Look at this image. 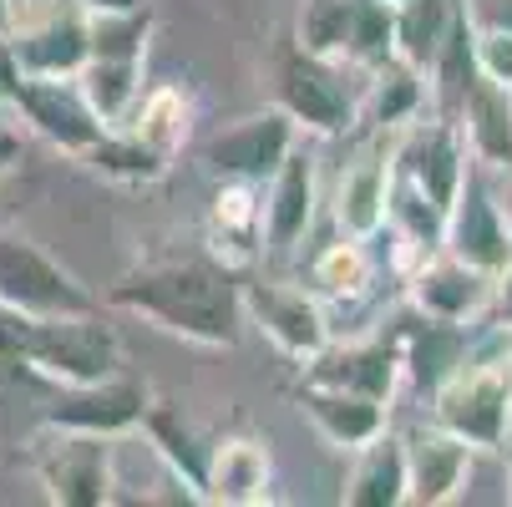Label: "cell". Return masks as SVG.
Wrapping results in <instances>:
<instances>
[{
    "label": "cell",
    "instance_id": "1",
    "mask_svg": "<svg viewBox=\"0 0 512 507\" xmlns=\"http://www.w3.org/2000/svg\"><path fill=\"white\" fill-rule=\"evenodd\" d=\"M107 310H127L153 320L168 335H183L193 345H213L229 350L239 345V325H244V305H239V279L234 269L208 254V249H188V254H153L132 264L127 274H117L102 295Z\"/></svg>",
    "mask_w": 512,
    "mask_h": 507
},
{
    "label": "cell",
    "instance_id": "2",
    "mask_svg": "<svg viewBox=\"0 0 512 507\" xmlns=\"http://www.w3.org/2000/svg\"><path fill=\"white\" fill-rule=\"evenodd\" d=\"M436 426H447L472 452H507L512 437V360H462L431 391Z\"/></svg>",
    "mask_w": 512,
    "mask_h": 507
},
{
    "label": "cell",
    "instance_id": "3",
    "mask_svg": "<svg viewBox=\"0 0 512 507\" xmlns=\"http://www.w3.org/2000/svg\"><path fill=\"white\" fill-rule=\"evenodd\" d=\"M274 107L315 137H345L360 122V97L345 87V61L315 56L300 41L274 46Z\"/></svg>",
    "mask_w": 512,
    "mask_h": 507
},
{
    "label": "cell",
    "instance_id": "4",
    "mask_svg": "<svg viewBox=\"0 0 512 507\" xmlns=\"http://www.w3.org/2000/svg\"><path fill=\"white\" fill-rule=\"evenodd\" d=\"M21 366L36 371L51 386L107 381V376L122 371V335L102 320V310H92V315H46V320L31 325Z\"/></svg>",
    "mask_w": 512,
    "mask_h": 507
},
{
    "label": "cell",
    "instance_id": "5",
    "mask_svg": "<svg viewBox=\"0 0 512 507\" xmlns=\"http://www.w3.org/2000/svg\"><path fill=\"white\" fill-rule=\"evenodd\" d=\"M36 477L56 507H107L117 487V447L92 431H51L36 437Z\"/></svg>",
    "mask_w": 512,
    "mask_h": 507
},
{
    "label": "cell",
    "instance_id": "6",
    "mask_svg": "<svg viewBox=\"0 0 512 507\" xmlns=\"http://www.w3.org/2000/svg\"><path fill=\"white\" fill-rule=\"evenodd\" d=\"M0 300L26 310V315H36V320L102 310V300L77 274H66L46 249H36L31 239L6 234V229H0Z\"/></svg>",
    "mask_w": 512,
    "mask_h": 507
},
{
    "label": "cell",
    "instance_id": "7",
    "mask_svg": "<svg viewBox=\"0 0 512 507\" xmlns=\"http://www.w3.org/2000/svg\"><path fill=\"white\" fill-rule=\"evenodd\" d=\"M21 77H77L92 61V16L77 0H41L11 26Z\"/></svg>",
    "mask_w": 512,
    "mask_h": 507
},
{
    "label": "cell",
    "instance_id": "8",
    "mask_svg": "<svg viewBox=\"0 0 512 507\" xmlns=\"http://www.w3.org/2000/svg\"><path fill=\"white\" fill-rule=\"evenodd\" d=\"M300 142V127L284 107H259L239 122H229L224 132H213L203 142V168L213 178H244V183H264Z\"/></svg>",
    "mask_w": 512,
    "mask_h": 507
},
{
    "label": "cell",
    "instance_id": "9",
    "mask_svg": "<svg viewBox=\"0 0 512 507\" xmlns=\"http://www.w3.org/2000/svg\"><path fill=\"white\" fill-rule=\"evenodd\" d=\"M153 406V391L132 381V376H107V381H87V386H61L46 411H41V426L51 431H92V437H127V431L142 426Z\"/></svg>",
    "mask_w": 512,
    "mask_h": 507
},
{
    "label": "cell",
    "instance_id": "10",
    "mask_svg": "<svg viewBox=\"0 0 512 507\" xmlns=\"http://www.w3.org/2000/svg\"><path fill=\"white\" fill-rule=\"evenodd\" d=\"M239 305L244 320H254L259 335L289 360H310L330 340V315L310 289H289L274 279H239Z\"/></svg>",
    "mask_w": 512,
    "mask_h": 507
},
{
    "label": "cell",
    "instance_id": "11",
    "mask_svg": "<svg viewBox=\"0 0 512 507\" xmlns=\"http://www.w3.org/2000/svg\"><path fill=\"white\" fill-rule=\"evenodd\" d=\"M11 117H21L36 137H46L51 148L82 158L92 142L107 132L92 102L82 97L77 77H21L11 97Z\"/></svg>",
    "mask_w": 512,
    "mask_h": 507
},
{
    "label": "cell",
    "instance_id": "12",
    "mask_svg": "<svg viewBox=\"0 0 512 507\" xmlns=\"http://www.w3.org/2000/svg\"><path fill=\"white\" fill-rule=\"evenodd\" d=\"M442 249L482 274H502L512 264V229L497 208V193L487 188L482 178V163H467L462 173V188L447 208V239Z\"/></svg>",
    "mask_w": 512,
    "mask_h": 507
},
{
    "label": "cell",
    "instance_id": "13",
    "mask_svg": "<svg viewBox=\"0 0 512 507\" xmlns=\"http://www.w3.org/2000/svg\"><path fill=\"white\" fill-rule=\"evenodd\" d=\"M462 173H467V142H462L457 117H442V112H436L431 122L416 117L406 127V137L396 142V178H406L442 213L452 208V198L462 188Z\"/></svg>",
    "mask_w": 512,
    "mask_h": 507
},
{
    "label": "cell",
    "instance_id": "14",
    "mask_svg": "<svg viewBox=\"0 0 512 507\" xmlns=\"http://www.w3.org/2000/svg\"><path fill=\"white\" fill-rule=\"evenodd\" d=\"M305 381L315 386H340V391H360L371 401H391L401 371V345L396 340H355V345H335L325 340L310 360H300Z\"/></svg>",
    "mask_w": 512,
    "mask_h": 507
},
{
    "label": "cell",
    "instance_id": "15",
    "mask_svg": "<svg viewBox=\"0 0 512 507\" xmlns=\"http://www.w3.org/2000/svg\"><path fill=\"white\" fill-rule=\"evenodd\" d=\"M315 203H320L315 158L289 153L264 178V254H289L295 244H305L315 224Z\"/></svg>",
    "mask_w": 512,
    "mask_h": 507
},
{
    "label": "cell",
    "instance_id": "16",
    "mask_svg": "<svg viewBox=\"0 0 512 507\" xmlns=\"http://www.w3.org/2000/svg\"><path fill=\"white\" fill-rule=\"evenodd\" d=\"M472 447L452 437L447 426H421L406 437V502L416 507H442L467 487Z\"/></svg>",
    "mask_w": 512,
    "mask_h": 507
},
{
    "label": "cell",
    "instance_id": "17",
    "mask_svg": "<svg viewBox=\"0 0 512 507\" xmlns=\"http://www.w3.org/2000/svg\"><path fill=\"white\" fill-rule=\"evenodd\" d=\"M391 188H396V148H371L360 153L340 188H335V224L345 239L371 244L386 229V213H391Z\"/></svg>",
    "mask_w": 512,
    "mask_h": 507
},
{
    "label": "cell",
    "instance_id": "18",
    "mask_svg": "<svg viewBox=\"0 0 512 507\" xmlns=\"http://www.w3.org/2000/svg\"><path fill=\"white\" fill-rule=\"evenodd\" d=\"M487 300H492V274L452 259L447 249H442V259H421V269L411 274V310L416 315L467 325V320L487 315Z\"/></svg>",
    "mask_w": 512,
    "mask_h": 507
},
{
    "label": "cell",
    "instance_id": "19",
    "mask_svg": "<svg viewBox=\"0 0 512 507\" xmlns=\"http://www.w3.org/2000/svg\"><path fill=\"white\" fill-rule=\"evenodd\" d=\"M289 396H295L300 416H310L315 431H320L330 447H340V452H360L371 437H381V431H386V401H371V396H360V391L300 381Z\"/></svg>",
    "mask_w": 512,
    "mask_h": 507
},
{
    "label": "cell",
    "instance_id": "20",
    "mask_svg": "<svg viewBox=\"0 0 512 507\" xmlns=\"http://www.w3.org/2000/svg\"><path fill=\"white\" fill-rule=\"evenodd\" d=\"M269 482H274V467H269V447L259 437H213L203 502L254 507V502H269Z\"/></svg>",
    "mask_w": 512,
    "mask_h": 507
},
{
    "label": "cell",
    "instance_id": "21",
    "mask_svg": "<svg viewBox=\"0 0 512 507\" xmlns=\"http://www.w3.org/2000/svg\"><path fill=\"white\" fill-rule=\"evenodd\" d=\"M457 127L472 163L507 173L512 168V87H497L487 77L472 82V92L457 107Z\"/></svg>",
    "mask_w": 512,
    "mask_h": 507
},
{
    "label": "cell",
    "instance_id": "22",
    "mask_svg": "<svg viewBox=\"0 0 512 507\" xmlns=\"http://www.w3.org/2000/svg\"><path fill=\"white\" fill-rule=\"evenodd\" d=\"M137 431H148V442L158 447V457L168 462V472L188 487V497L203 502L208 457H213V437H208V431H198V426L183 416V406H173V401H153Z\"/></svg>",
    "mask_w": 512,
    "mask_h": 507
},
{
    "label": "cell",
    "instance_id": "23",
    "mask_svg": "<svg viewBox=\"0 0 512 507\" xmlns=\"http://www.w3.org/2000/svg\"><path fill=\"white\" fill-rule=\"evenodd\" d=\"M208 234L218 259H249L264 249V183L244 178H218L213 208H208Z\"/></svg>",
    "mask_w": 512,
    "mask_h": 507
},
{
    "label": "cell",
    "instance_id": "24",
    "mask_svg": "<svg viewBox=\"0 0 512 507\" xmlns=\"http://www.w3.org/2000/svg\"><path fill=\"white\" fill-rule=\"evenodd\" d=\"M401 345V371L421 386V391H436L462 360L472 355L467 350V325H452V320H431V315H416L411 330L396 335Z\"/></svg>",
    "mask_w": 512,
    "mask_h": 507
},
{
    "label": "cell",
    "instance_id": "25",
    "mask_svg": "<svg viewBox=\"0 0 512 507\" xmlns=\"http://www.w3.org/2000/svg\"><path fill=\"white\" fill-rule=\"evenodd\" d=\"M350 507H401L406 502V437H371L355 452V472L340 492Z\"/></svg>",
    "mask_w": 512,
    "mask_h": 507
},
{
    "label": "cell",
    "instance_id": "26",
    "mask_svg": "<svg viewBox=\"0 0 512 507\" xmlns=\"http://www.w3.org/2000/svg\"><path fill=\"white\" fill-rule=\"evenodd\" d=\"M82 163H87L97 178L127 183V188H148V183H158V178L173 168L168 153H158L153 142H142V137L127 132V127H107L92 148L82 153Z\"/></svg>",
    "mask_w": 512,
    "mask_h": 507
},
{
    "label": "cell",
    "instance_id": "27",
    "mask_svg": "<svg viewBox=\"0 0 512 507\" xmlns=\"http://www.w3.org/2000/svg\"><path fill=\"white\" fill-rule=\"evenodd\" d=\"M452 21H457V0H396V61L426 77Z\"/></svg>",
    "mask_w": 512,
    "mask_h": 507
},
{
    "label": "cell",
    "instance_id": "28",
    "mask_svg": "<svg viewBox=\"0 0 512 507\" xmlns=\"http://www.w3.org/2000/svg\"><path fill=\"white\" fill-rule=\"evenodd\" d=\"M77 87L82 97L92 102V112L102 117V127H122L142 97V61H107V56H92L82 71H77Z\"/></svg>",
    "mask_w": 512,
    "mask_h": 507
},
{
    "label": "cell",
    "instance_id": "29",
    "mask_svg": "<svg viewBox=\"0 0 512 507\" xmlns=\"http://www.w3.org/2000/svg\"><path fill=\"white\" fill-rule=\"evenodd\" d=\"M371 87H365L360 97V122H371V127H411L426 107V82H421V71L391 61L381 71H371Z\"/></svg>",
    "mask_w": 512,
    "mask_h": 507
},
{
    "label": "cell",
    "instance_id": "30",
    "mask_svg": "<svg viewBox=\"0 0 512 507\" xmlns=\"http://www.w3.org/2000/svg\"><path fill=\"white\" fill-rule=\"evenodd\" d=\"M431 71V92H436V112L442 117H457L462 97L472 92L477 82V56H472V16L457 6V21L442 41V51H436V61L426 66Z\"/></svg>",
    "mask_w": 512,
    "mask_h": 507
},
{
    "label": "cell",
    "instance_id": "31",
    "mask_svg": "<svg viewBox=\"0 0 512 507\" xmlns=\"http://www.w3.org/2000/svg\"><path fill=\"white\" fill-rule=\"evenodd\" d=\"M188 122H193V107L178 87H153V92H142L132 117L122 122L127 132H137L142 142H153L158 153L178 158L183 153V142H188Z\"/></svg>",
    "mask_w": 512,
    "mask_h": 507
},
{
    "label": "cell",
    "instance_id": "32",
    "mask_svg": "<svg viewBox=\"0 0 512 507\" xmlns=\"http://www.w3.org/2000/svg\"><path fill=\"white\" fill-rule=\"evenodd\" d=\"M396 61V0H355L345 66L355 71H381Z\"/></svg>",
    "mask_w": 512,
    "mask_h": 507
},
{
    "label": "cell",
    "instance_id": "33",
    "mask_svg": "<svg viewBox=\"0 0 512 507\" xmlns=\"http://www.w3.org/2000/svg\"><path fill=\"white\" fill-rule=\"evenodd\" d=\"M148 41H153V6L92 16V56H107V61H142V56H148Z\"/></svg>",
    "mask_w": 512,
    "mask_h": 507
},
{
    "label": "cell",
    "instance_id": "34",
    "mask_svg": "<svg viewBox=\"0 0 512 507\" xmlns=\"http://www.w3.org/2000/svg\"><path fill=\"white\" fill-rule=\"evenodd\" d=\"M350 16L355 0H305L300 6V46L330 61H345V41H350Z\"/></svg>",
    "mask_w": 512,
    "mask_h": 507
},
{
    "label": "cell",
    "instance_id": "35",
    "mask_svg": "<svg viewBox=\"0 0 512 507\" xmlns=\"http://www.w3.org/2000/svg\"><path fill=\"white\" fill-rule=\"evenodd\" d=\"M310 279H315L320 295L345 300V295H360V289H365V279H371V259H365L360 239H340V244H325L320 249Z\"/></svg>",
    "mask_w": 512,
    "mask_h": 507
},
{
    "label": "cell",
    "instance_id": "36",
    "mask_svg": "<svg viewBox=\"0 0 512 507\" xmlns=\"http://www.w3.org/2000/svg\"><path fill=\"white\" fill-rule=\"evenodd\" d=\"M472 56H477V77H487L497 87H512V31L472 21Z\"/></svg>",
    "mask_w": 512,
    "mask_h": 507
},
{
    "label": "cell",
    "instance_id": "37",
    "mask_svg": "<svg viewBox=\"0 0 512 507\" xmlns=\"http://www.w3.org/2000/svg\"><path fill=\"white\" fill-rule=\"evenodd\" d=\"M31 325H36V315H26V310H16V305L0 300V366H16V371H21Z\"/></svg>",
    "mask_w": 512,
    "mask_h": 507
},
{
    "label": "cell",
    "instance_id": "38",
    "mask_svg": "<svg viewBox=\"0 0 512 507\" xmlns=\"http://www.w3.org/2000/svg\"><path fill=\"white\" fill-rule=\"evenodd\" d=\"M16 82H21V66H16V51H11V31H0V117H11Z\"/></svg>",
    "mask_w": 512,
    "mask_h": 507
},
{
    "label": "cell",
    "instance_id": "39",
    "mask_svg": "<svg viewBox=\"0 0 512 507\" xmlns=\"http://www.w3.org/2000/svg\"><path fill=\"white\" fill-rule=\"evenodd\" d=\"M487 315H492V325L512 330V264H507L502 274H492V300H487Z\"/></svg>",
    "mask_w": 512,
    "mask_h": 507
},
{
    "label": "cell",
    "instance_id": "40",
    "mask_svg": "<svg viewBox=\"0 0 512 507\" xmlns=\"http://www.w3.org/2000/svg\"><path fill=\"white\" fill-rule=\"evenodd\" d=\"M16 158H21V132H16L6 117H0V173H11Z\"/></svg>",
    "mask_w": 512,
    "mask_h": 507
},
{
    "label": "cell",
    "instance_id": "41",
    "mask_svg": "<svg viewBox=\"0 0 512 507\" xmlns=\"http://www.w3.org/2000/svg\"><path fill=\"white\" fill-rule=\"evenodd\" d=\"M77 6L87 16H102V11H142V6H153V0H77Z\"/></svg>",
    "mask_w": 512,
    "mask_h": 507
},
{
    "label": "cell",
    "instance_id": "42",
    "mask_svg": "<svg viewBox=\"0 0 512 507\" xmlns=\"http://www.w3.org/2000/svg\"><path fill=\"white\" fill-rule=\"evenodd\" d=\"M497 208H502V219H507V229H512V168H507V188L497 193Z\"/></svg>",
    "mask_w": 512,
    "mask_h": 507
},
{
    "label": "cell",
    "instance_id": "43",
    "mask_svg": "<svg viewBox=\"0 0 512 507\" xmlns=\"http://www.w3.org/2000/svg\"><path fill=\"white\" fill-rule=\"evenodd\" d=\"M16 16H21V11L11 6V0H0V31H11V26H16Z\"/></svg>",
    "mask_w": 512,
    "mask_h": 507
},
{
    "label": "cell",
    "instance_id": "44",
    "mask_svg": "<svg viewBox=\"0 0 512 507\" xmlns=\"http://www.w3.org/2000/svg\"><path fill=\"white\" fill-rule=\"evenodd\" d=\"M11 6H16V11H31V6H41V0H11Z\"/></svg>",
    "mask_w": 512,
    "mask_h": 507
},
{
    "label": "cell",
    "instance_id": "45",
    "mask_svg": "<svg viewBox=\"0 0 512 507\" xmlns=\"http://www.w3.org/2000/svg\"><path fill=\"white\" fill-rule=\"evenodd\" d=\"M507 497H512V487H507Z\"/></svg>",
    "mask_w": 512,
    "mask_h": 507
}]
</instances>
